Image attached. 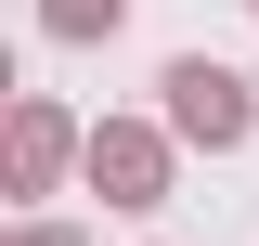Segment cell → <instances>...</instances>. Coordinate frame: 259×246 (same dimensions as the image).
I'll return each instance as SVG.
<instances>
[{
	"label": "cell",
	"instance_id": "cell-1",
	"mask_svg": "<svg viewBox=\"0 0 259 246\" xmlns=\"http://www.w3.org/2000/svg\"><path fill=\"white\" fill-rule=\"evenodd\" d=\"M168 104H182V130H207V143L246 130V91H233L221 65H168Z\"/></svg>",
	"mask_w": 259,
	"mask_h": 246
},
{
	"label": "cell",
	"instance_id": "cell-2",
	"mask_svg": "<svg viewBox=\"0 0 259 246\" xmlns=\"http://www.w3.org/2000/svg\"><path fill=\"white\" fill-rule=\"evenodd\" d=\"M52 26H117V0H52Z\"/></svg>",
	"mask_w": 259,
	"mask_h": 246
}]
</instances>
